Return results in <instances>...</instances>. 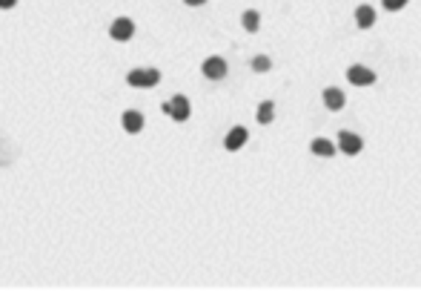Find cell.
I'll use <instances>...</instances> for the list:
<instances>
[{"label":"cell","mask_w":421,"mask_h":307,"mask_svg":"<svg viewBox=\"0 0 421 307\" xmlns=\"http://www.w3.org/2000/svg\"><path fill=\"white\" fill-rule=\"evenodd\" d=\"M272 67V60L267 58V55H258V58H252V69L255 72H267Z\"/></svg>","instance_id":"5bb4252c"},{"label":"cell","mask_w":421,"mask_h":307,"mask_svg":"<svg viewBox=\"0 0 421 307\" xmlns=\"http://www.w3.org/2000/svg\"><path fill=\"white\" fill-rule=\"evenodd\" d=\"M187 6H204V0H184Z\"/></svg>","instance_id":"e0dca14e"},{"label":"cell","mask_w":421,"mask_h":307,"mask_svg":"<svg viewBox=\"0 0 421 307\" xmlns=\"http://www.w3.org/2000/svg\"><path fill=\"white\" fill-rule=\"evenodd\" d=\"M355 23H359V29H370L372 23H376V9L372 6H359L355 9Z\"/></svg>","instance_id":"30bf717a"},{"label":"cell","mask_w":421,"mask_h":307,"mask_svg":"<svg viewBox=\"0 0 421 307\" xmlns=\"http://www.w3.org/2000/svg\"><path fill=\"white\" fill-rule=\"evenodd\" d=\"M381 6H384L387 12H398V9L407 6V0H381Z\"/></svg>","instance_id":"9a60e30c"},{"label":"cell","mask_w":421,"mask_h":307,"mask_svg":"<svg viewBox=\"0 0 421 307\" xmlns=\"http://www.w3.org/2000/svg\"><path fill=\"white\" fill-rule=\"evenodd\" d=\"M160 109H164L167 115H172L175 121H187V118H189V101L184 98V95H175V98H172V101H167V104L160 106Z\"/></svg>","instance_id":"7a4b0ae2"},{"label":"cell","mask_w":421,"mask_h":307,"mask_svg":"<svg viewBox=\"0 0 421 307\" xmlns=\"http://www.w3.org/2000/svg\"><path fill=\"white\" fill-rule=\"evenodd\" d=\"M129 87H141V89H149V87H158L160 80V72L158 69H132L126 75Z\"/></svg>","instance_id":"6da1fadb"},{"label":"cell","mask_w":421,"mask_h":307,"mask_svg":"<svg viewBox=\"0 0 421 307\" xmlns=\"http://www.w3.org/2000/svg\"><path fill=\"white\" fill-rule=\"evenodd\" d=\"M121 124H123L126 133H141V129H143V115H141V112H132V109H129V112H123Z\"/></svg>","instance_id":"9c48e42d"},{"label":"cell","mask_w":421,"mask_h":307,"mask_svg":"<svg viewBox=\"0 0 421 307\" xmlns=\"http://www.w3.org/2000/svg\"><path fill=\"white\" fill-rule=\"evenodd\" d=\"M361 138L359 135H352V133H341L338 135V150H341L344 155H359L361 152Z\"/></svg>","instance_id":"5b68a950"},{"label":"cell","mask_w":421,"mask_h":307,"mask_svg":"<svg viewBox=\"0 0 421 307\" xmlns=\"http://www.w3.org/2000/svg\"><path fill=\"white\" fill-rule=\"evenodd\" d=\"M324 106L333 109V112H338V109L344 106V92H341V89H335V87L324 89Z\"/></svg>","instance_id":"ba28073f"},{"label":"cell","mask_w":421,"mask_h":307,"mask_svg":"<svg viewBox=\"0 0 421 307\" xmlns=\"http://www.w3.org/2000/svg\"><path fill=\"white\" fill-rule=\"evenodd\" d=\"M247 129L244 126H235V129H230V135H226V141H224V147L230 150V152H235V150H241L247 144Z\"/></svg>","instance_id":"52a82bcc"},{"label":"cell","mask_w":421,"mask_h":307,"mask_svg":"<svg viewBox=\"0 0 421 307\" xmlns=\"http://www.w3.org/2000/svg\"><path fill=\"white\" fill-rule=\"evenodd\" d=\"M347 80L355 87H372L376 84V72L367 69V67H350L347 69Z\"/></svg>","instance_id":"3957f363"},{"label":"cell","mask_w":421,"mask_h":307,"mask_svg":"<svg viewBox=\"0 0 421 307\" xmlns=\"http://www.w3.org/2000/svg\"><path fill=\"white\" fill-rule=\"evenodd\" d=\"M109 35L115 38V41H121V43H123V41H129V38L135 35V23L129 21V18H118L115 23L109 26Z\"/></svg>","instance_id":"277c9868"},{"label":"cell","mask_w":421,"mask_h":307,"mask_svg":"<svg viewBox=\"0 0 421 307\" xmlns=\"http://www.w3.org/2000/svg\"><path fill=\"white\" fill-rule=\"evenodd\" d=\"M204 75H206L209 80L226 78V60H224V58H206V60H204Z\"/></svg>","instance_id":"8992f818"},{"label":"cell","mask_w":421,"mask_h":307,"mask_svg":"<svg viewBox=\"0 0 421 307\" xmlns=\"http://www.w3.org/2000/svg\"><path fill=\"white\" fill-rule=\"evenodd\" d=\"M272 118H275V104L264 101L261 106H258V124H272Z\"/></svg>","instance_id":"7c38bea8"},{"label":"cell","mask_w":421,"mask_h":307,"mask_svg":"<svg viewBox=\"0 0 421 307\" xmlns=\"http://www.w3.org/2000/svg\"><path fill=\"white\" fill-rule=\"evenodd\" d=\"M14 3H18V0H0V9H12Z\"/></svg>","instance_id":"2e32d148"},{"label":"cell","mask_w":421,"mask_h":307,"mask_svg":"<svg viewBox=\"0 0 421 307\" xmlns=\"http://www.w3.org/2000/svg\"><path fill=\"white\" fill-rule=\"evenodd\" d=\"M241 23H244L247 32H258V26H261V18H258V12H244V18H241Z\"/></svg>","instance_id":"4fadbf2b"},{"label":"cell","mask_w":421,"mask_h":307,"mask_svg":"<svg viewBox=\"0 0 421 307\" xmlns=\"http://www.w3.org/2000/svg\"><path fill=\"white\" fill-rule=\"evenodd\" d=\"M310 150H313L315 155H321V158H330V155L335 152V147H333V141H327V138H315V141L310 144Z\"/></svg>","instance_id":"8fae6325"}]
</instances>
